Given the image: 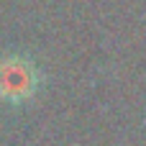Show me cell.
<instances>
[{
    "mask_svg": "<svg viewBox=\"0 0 146 146\" xmlns=\"http://www.w3.org/2000/svg\"><path fill=\"white\" fill-rule=\"evenodd\" d=\"M38 90V69L26 56H8L0 62V100L26 103Z\"/></svg>",
    "mask_w": 146,
    "mask_h": 146,
    "instance_id": "1",
    "label": "cell"
}]
</instances>
